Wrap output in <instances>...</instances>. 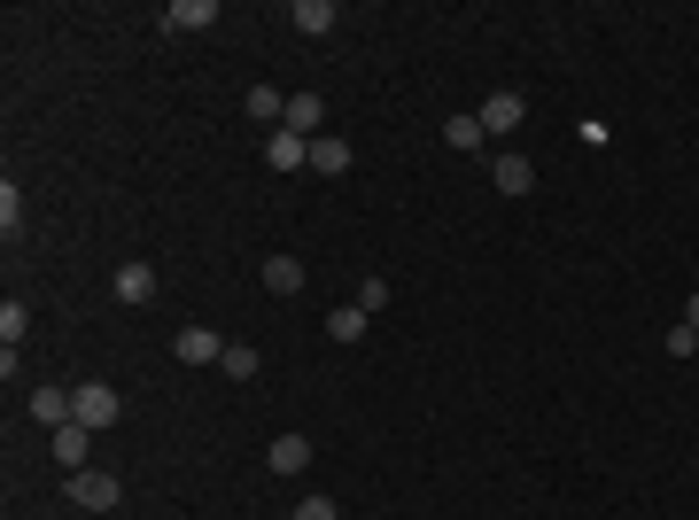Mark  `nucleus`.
<instances>
[{
  "label": "nucleus",
  "instance_id": "obj_1",
  "mask_svg": "<svg viewBox=\"0 0 699 520\" xmlns=\"http://www.w3.org/2000/svg\"><path fill=\"white\" fill-rule=\"evenodd\" d=\"M62 489H70V505H85V512H110V505L125 497V482H117V474H102V466H78V474H62Z\"/></svg>",
  "mask_w": 699,
  "mask_h": 520
},
{
  "label": "nucleus",
  "instance_id": "obj_2",
  "mask_svg": "<svg viewBox=\"0 0 699 520\" xmlns=\"http://www.w3.org/2000/svg\"><path fill=\"white\" fill-rule=\"evenodd\" d=\"M117 412H125V404H117L110 381H85V389L70 396V419H78V427H94V436H102V427H117Z\"/></svg>",
  "mask_w": 699,
  "mask_h": 520
},
{
  "label": "nucleus",
  "instance_id": "obj_3",
  "mask_svg": "<svg viewBox=\"0 0 699 520\" xmlns=\"http://www.w3.org/2000/svg\"><path fill=\"white\" fill-rule=\"evenodd\" d=\"M490 180H497V195L520 203V195H537V163L520 155V148H497V155H490Z\"/></svg>",
  "mask_w": 699,
  "mask_h": 520
},
{
  "label": "nucleus",
  "instance_id": "obj_4",
  "mask_svg": "<svg viewBox=\"0 0 699 520\" xmlns=\"http://www.w3.org/2000/svg\"><path fill=\"white\" fill-rule=\"evenodd\" d=\"M474 117H482V132H490V140H505V132H513L520 117H529V102H520V94H513V85H505V94H490V102H482Z\"/></svg>",
  "mask_w": 699,
  "mask_h": 520
},
{
  "label": "nucleus",
  "instance_id": "obj_5",
  "mask_svg": "<svg viewBox=\"0 0 699 520\" xmlns=\"http://www.w3.org/2000/svg\"><path fill=\"white\" fill-rule=\"evenodd\" d=\"M171 350H180V366H218L226 342H218L210 326H180V342H171Z\"/></svg>",
  "mask_w": 699,
  "mask_h": 520
},
{
  "label": "nucleus",
  "instance_id": "obj_6",
  "mask_svg": "<svg viewBox=\"0 0 699 520\" xmlns=\"http://www.w3.org/2000/svg\"><path fill=\"white\" fill-rule=\"evenodd\" d=\"M218 24V0H171L163 9V32H210Z\"/></svg>",
  "mask_w": 699,
  "mask_h": 520
},
{
  "label": "nucleus",
  "instance_id": "obj_7",
  "mask_svg": "<svg viewBox=\"0 0 699 520\" xmlns=\"http://www.w3.org/2000/svg\"><path fill=\"white\" fill-rule=\"evenodd\" d=\"M241 109H249L256 125H273V132L288 125V94H280V85H249V94H241Z\"/></svg>",
  "mask_w": 699,
  "mask_h": 520
},
{
  "label": "nucleus",
  "instance_id": "obj_8",
  "mask_svg": "<svg viewBox=\"0 0 699 520\" xmlns=\"http://www.w3.org/2000/svg\"><path fill=\"white\" fill-rule=\"evenodd\" d=\"M265 163H273V171H303V163H311V140H303V132H288V125H280V132H273V140H265Z\"/></svg>",
  "mask_w": 699,
  "mask_h": 520
},
{
  "label": "nucleus",
  "instance_id": "obj_9",
  "mask_svg": "<svg viewBox=\"0 0 699 520\" xmlns=\"http://www.w3.org/2000/svg\"><path fill=\"white\" fill-rule=\"evenodd\" d=\"M288 24H296V32H311V39H326V32L342 24V9H334V0H296Z\"/></svg>",
  "mask_w": 699,
  "mask_h": 520
},
{
  "label": "nucleus",
  "instance_id": "obj_10",
  "mask_svg": "<svg viewBox=\"0 0 699 520\" xmlns=\"http://www.w3.org/2000/svg\"><path fill=\"white\" fill-rule=\"evenodd\" d=\"M85 451H94V427H78V419H70V427H55V459H62V474H78V466H85Z\"/></svg>",
  "mask_w": 699,
  "mask_h": 520
},
{
  "label": "nucleus",
  "instance_id": "obj_11",
  "mask_svg": "<svg viewBox=\"0 0 699 520\" xmlns=\"http://www.w3.org/2000/svg\"><path fill=\"white\" fill-rule=\"evenodd\" d=\"M311 171H319V180H342V171H350V140L319 132V140H311Z\"/></svg>",
  "mask_w": 699,
  "mask_h": 520
},
{
  "label": "nucleus",
  "instance_id": "obj_12",
  "mask_svg": "<svg viewBox=\"0 0 699 520\" xmlns=\"http://www.w3.org/2000/svg\"><path fill=\"white\" fill-rule=\"evenodd\" d=\"M32 419L47 427V436H55V427H70V389H32Z\"/></svg>",
  "mask_w": 699,
  "mask_h": 520
},
{
  "label": "nucleus",
  "instance_id": "obj_13",
  "mask_svg": "<svg viewBox=\"0 0 699 520\" xmlns=\"http://www.w3.org/2000/svg\"><path fill=\"white\" fill-rule=\"evenodd\" d=\"M110 288H117V303H156V273L148 265H117Z\"/></svg>",
  "mask_w": 699,
  "mask_h": 520
},
{
  "label": "nucleus",
  "instance_id": "obj_14",
  "mask_svg": "<svg viewBox=\"0 0 699 520\" xmlns=\"http://www.w3.org/2000/svg\"><path fill=\"white\" fill-rule=\"evenodd\" d=\"M265 466H273V474H303V466H311V443H303V436H273Z\"/></svg>",
  "mask_w": 699,
  "mask_h": 520
},
{
  "label": "nucleus",
  "instance_id": "obj_15",
  "mask_svg": "<svg viewBox=\"0 0 699 520\" xmlns=\"http://www.w3.org/2000/svg\"><path fill=\"white\" fill-rule=\"evenodd\" d=\"M265 288L273 296H303V265L296 256H265Z\"/></svg>",
  "mask_w": 699,
  "mask_h": 520
},
{
  "label": "nucleus",
  "instance_id": "obj_16",
  "mask_svg": "<svg viewBox=\"0 0 699 520\" xmlns=\"http://www.w3.org/2000/svg\"><path fill=\"white\" fill-rule=\"evenodd\" d=\"M319 94H288V132H303V140H319Z\"/></svg>",
  "mask_w": 699,
  "mask_h": 520
},
{
  "label": "nucleus",
  "instance_id": "obj_17",
  "mask_svg": "<svg viewBox=\"0 0 699 520\" xmlns=\"http://www.w3.org/2000/svg\"><path fill=\"white\" fill-rule=\"evenodd\" d=\"M218 373H226V381H256V350H249V342H226Z\"/></svg>",
  "mask_w": 699,
  "mask_h": 520
},
{
  "label": "nucleus",
  "instance_id": "obj_18",
  "mask_svg": "<svg viewBox=\"0 0 699 520\" xmlns=\"http://www.w3.org/2000/svg\"><path fill=\"white\" fill-rule=\"evenodd\" d=\"M326 334H334V342H366V311H358V303H342V311L326 319Z\"/></svg>",
  "mask_w": 699,
  "mask_h": 520
},
{
  "label": "nucleus",
  "instance_id": "obj_19",
  "mask_svg": "<svg viewBox=\"0 0 699 520\" xmlns=\"http://www.w3.org/2000/svg\"><path fill=\"white\" fill-rule=\"evenodd\" d=\"M0 233H9V241L24 233V195H16V180H9V187H0Z\"/></svg>",
  "mask_w": 699,
  "mask_h": 520
},
{
  "label": "nucleus",
  "instance_id": "obj_20",
  "mask_svg": "<svg viewBox=\"0 0 699 520\" xmlns=\"http://www.w3.org/2000/svg\"><path fill=\"white\" fill-rule=\"evenodd\" d=\"M24 334H32V311H24V303H0V342H9V350H16Z\"/></svg>",
  "mask_w": 699,
  "mask_h": 520
},
{
  "label": "nucleus",
  "instance_id": "obj_21",
  "mask_svg": "<svg viewBox=\"0 0 699 520\" xmlns=\"http://www.w3.org/2000/svg\"><path fill=\"white\" fill-rule=\"evenodd\" d=\"M444 140H451V148H482L490 132H482V117H451V125H444Z\"/></svg>",
  "mask_w": 699,
  "mask_h": 520
},
{
  "label": "nucleus",
  "instance_id": "obj_22",
  "mask_svg": "<svg viewBox=\"0 0 699 520\" xmlns=\"http://www.w3.org/2000/svg\"><path fill=\"white\" fill-rule=\"evenodd\" d=\"M358 311H366V319H374V311H389V280H381V273H366V280H358Z\"/></svg>",
  "mask_w": 699,
  "mask_h": 520
},
{
  "label": "nucleus",
  "instance_id": "obj_23",
  "mask_svg": "<svg viewBox=\"0 0 699 520\" xmlns=\"http://www.w3.org/2000/svg\"><path fill=\"white\" fill-rule=\"evenodd\" d=\"M288 520H342V505H334V497H303Z\"/></svg>",
  "mask_w": 699,
  "mask_h": 520
},
{
  "label": "nucleus",
  "instance_id": "obj_24",
  "mask_svg": "<svg viewBox=\"0 0 699 520\" xmlns=\"http://www.w3.org/2000/svg\"><path fill=\"white\" fill-rule=\"evenodd\" d=\"M691 350H699V326L676 319V326H668V358H691Z\"/></svg>",
  "mask_w": 699,
  "mask_h": 520
},
{
  "label": "nucleus",
  "instance_id": "obj_25",
  "mask_svg": "<svg viewBox=\"0 0 699 520\" xmlns=\"http://www.w3.org/2000/svg\"><path fill=\"white\" fill-rule=\"evenodd\" d=\"M684 326H699V288H691V303H684Z\"/></svg>",
  "mask_w": 699,
  "mask_h": 520
}]
</instances>
